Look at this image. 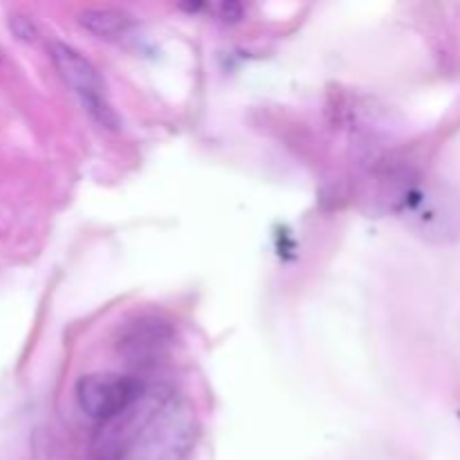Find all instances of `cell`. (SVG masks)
I'll use <instances>...</instances> for the list:
<instances>
[{
	"instance_id": "6da1fadb",
	"label": "cell",
	"mask_w": 460,
	"mask_h": 460,
	"mask_svg": "<svg viewBox=\"0 0 460 460\" xmlns=\"http://www.w3.org/2000/svg\"><path fill=\"white\" fill-rule=\"evenodd\" d=\"M377 196L389 211L407 223L416 236L434 245L460 238V198L440 182H427L407 166H380L376 171Z\"/></svg>"
},
{
	"instance_id": "7a4b0ae2",
	"label": "cell",
	"mask_w": 460,
	"mask_h": 460,
	"mask_svg": "<svg viewBox=\"0 0 460 460\" xmlns=\"http://www.w3.org/2000/svg\"><path fill=\"white\" fill-rule=\"evenodd\" d=\"M49 57H52L54 67L61 75V79L66 81L67 88L79 97L81 106L90 115V119L103 130L119 128L121 121L112 103L108 102L106 84H103L102 75L93 66V61L85 58L76 48L61 43V40H54L49 45Z\"/></svg>"
},
{
	"instance_id": "3957f363",
	"label": "cell",
	"mask_w": 460,
	"mask_h": 460,
	"mask_svg": "<svg viewBox=\"0 0 460 460\" xmlns=\"http://www.w3.org/2000/svg\"><path fill=\"white\" fill-rule=\"evenodd\" d=\"M76 404L90 418L108 425L128 413L142 400L144 385L119 373H93L76 382Z\"/></svg>"
},
{
	"instance_id": "277c9868",
	"label": "cell",
	"mask_w": 460,
	"mask_h": 460,
	"mask_svg": "<svg viewBox=\"0 0 460 460\" xmlns=\"http://www.w3.org/2000/svg\"><path fill=\"white\" fill-rule=\"evenodd\" d=\"M175 341V331L171 322L157 314H139L119 328L117 350L126 362L137 367H153L171 350Z\"/></svg>"
},
{
	"instance_id": "5b68a950",
	"label": "cell",
	"mask_w": 460,
	"mask_h": 460,
	"mask_svg": "<svg viewBox=\"0 0 460 460\" xmlns=\"http://www.w3.org/2000/svg\"><path fill=\"white\" fill-rule=\"evenodd\" d=\"M76 22H79L81 30L93 34L94 39L115 40L128 34V30L133 27V16L128 12H124V9L88 7L84 12H79Z\"/></svg>"
},
{
	"instance_id": "8992f818",
	"label": "cell",
	"mask_w": 460,
	"mask_h": 460,
	"mask_svg": "<svg viewBox=\"0 0 460 460\" xmlns=\"http://www.w3.org/2000/svg\"><path fill=\"white\" fill-rule=\"evenodd\" d=\"M12 31L18 36L21 40H27V43H31V40L39 39V31H36V25L30 21V18L25 16H12Z\"/></svg>"
},
{
	"instance_id": "52a82bcc",
	"label": "cell",
	"mask_w": 460,
	"mask_h": 460,
	"mask_svg": "<svg viewBox=\"0 0 460 460\" xmlns=\"http://www.w3.org/2000/svg\"><path fill=\"white\" fill-rule=\"evenodd\" d=\"M218 12H220V18H223V21L236 22V21H241V18H243V4L223 3V4H220Z\"/></svg>"
}]
</instances>
